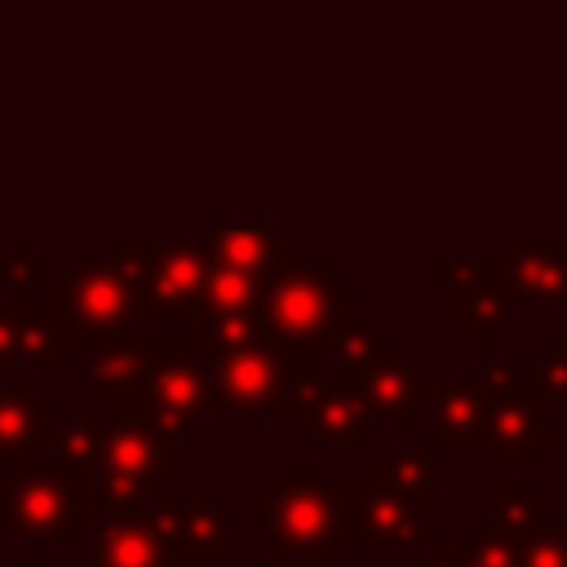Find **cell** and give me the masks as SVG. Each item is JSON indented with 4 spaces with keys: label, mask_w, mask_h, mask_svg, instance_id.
<instances>
[{
    "label": "cell",
    "mask_w": 567,
    "mask_h": 567,
    "mask_svg": "<svg viewBox=\"0 0 567 567\" xmlns=\"http://www.w3.org/2000/svg\"><path fill=\"white\" fill-rule=\"evenodd\" d=\"M354 292L332 270V261H315L301 270H279L261 301V328L275 346H306L337 341L350 328Z\"/></svg>",
    "instance_id": "1"
},
{
    "label": "cell",
    "mask_w": 567,
    "mask_h": 567,
    "mask_svg": "<svg viewBox=\"0 0 567 567\" xmlns=\"http://www.w3.org/2000/svg\"><path fill=\"white\" fill-rule=\"evenodd\" d=\"M133 292V310L146 323L195 319L204 279H208V244H115L106 257Z\"/></svg>",
    "instance_id": "2"
},
{
    "label": "cell",
    "mask_w": 567,
    "mask_h": 567,
    "mask_svg": "<svg viewBox=\"0 0 567 567\" xmlns=\"http://www.w3.org/2000/svg\"><path fill=\"white\" fill-rule=\"evenodd\" d=\"M93 496L111 514H133L168 478V439L151 425L146 408H111V430H102Z\"/></svg>",
    "instance_id": "3"
},
{
    "label": "cell",
    "mask_w": 567,
    "mask_h": 567,
    "mask_svg": "<svg viewBox=\"0 0 567 567\" xmlns=\"http://www.w3.org/2000/svg\"><path fill=\"white\" fill-rule=\"evenodd\" d=\"M306 381H310V350L306 346L252 341V346L213 354V363H208L213 399L226 403L235 416H270Z\"/></svg>",
    "instance_id": "4"
},
{
    "label": "cell",
    "mask_w": 567,
    "mask_h": 567,
    "mask_svg": "<svg viewBox=\"0 0 567 567\" xmlns=\"http://www.w3.org/2000/svg\"><path fill=\"white\" fill-rule=\"evenodd\" d=\"M248 514L275 527V563H328L337 554V492L315 483L310 465H292L288 483H279L270 501H257Z\"/></svg>",
    "instance_id": "5"
},
{
    "label": "cell",
    "mask_w": 567,
    "mask_h": 567,
    "mask_svg": "<svg viewBox=\"0 0 567 567\" xmlns=\"http://www.w3.org/2000/svg\"><path fill=\"white\" fill-rule=\"evenodd\" d=\"M89 470L18 461L9 478V532L44 545H62L71 527L89 523Z\"/></svg>",
    "instance_id": "6"
},
{
    "label": "cell",
    "mask_w": 567,
    "mask_h": 567,
    "mask_svg": "<svg viewBox=\"0 0 567 567\" xmlns=\"http://www.w3.org/2000/svg\"><path fill=\"white\" fill-rule=\"evenodd\" d=\"M58 315L66 319L71 341H93V346H120L128 341V328L137 319L133 310V292L120 279V270L111 261H75L66 266L62 279H53L49 288Z\"/></svg>",
    "instance_id": "7"
},
{
    "label": "cell",
    "mask_w": 567,
    "mask_h": 567,
    "mask_svg": "<svg viewBox=\"0 0 567 567\" xmlns=\"http://www.w3.org/2000/svg\"><path fill=\"white\" fill-rule=\"evenodd\" d=\"M213 385H208V363L195 359L190 341H173L164 363L151 377L146 394V416L164 439H190L195 421L208 412Z\"/></svg>",
    "instance_id": "8"
},
{
    "label": "cell",
    "mask_w": 567,
    "mask_h": 567,
    "mask_svg": "<svg viewBox=\"0 0 567 567\" xmlns=\"http://www.w3.org/2000/svg\"><path fill=\"white\" fill-rule=\"evenodd\" d=\"M337 492V545H403V540H430V527L412 518V505L385 487H350L332 483Z\"/></svg>",
    "instance_id": "9"
},
{
    "label": "cell",
    "mask_w": 567,
    "mask_h": 567,
    "mask_svg": "<svg viewBox=\"0 0 567 567\" xmlns=\"http://www.w3.org/2000/svg\"><path fill=\"white\" fill-rule=\"evenodd\" d=\"M173 350V341H151V346H102V354L93 359V372H89V394L93 403H106V408H146V394H151V377L155 368L164 363V354Z\"/></svg>",
    "instance_id": "10"
},
{
    "label": "cell",
    "mask_w": 567,
    "mask_h": 567,
    "mask_svg": "<svg viewBox=\"0 0 567 567\" xmlns=\"http://www.w3.org/2000/svg\"><path fill=\"white\" fill-rule=\"evenodd\" d=\"M292 421L310 425V434L319 443H359L363 447L377 434L363 394L341 390V385H319V381H306L292 390Z\"/></svg>",
    "instance_id": "11"
},
{
    "label": "cell",
    "mask_w": 567,
    "mask_h": 567,
    "mask_svg": "<svg viewBox=\"0 0 567 567\" xmlns=\"http://www.w3.org/2000/svg\"><path fill=\"white\" fill-rule=\"evenodd\" d=\"M164 549H168V563L182 567V563H208L213 549L221 545L226 536V505L221 501H199V505H155L146 509Z\"/></svg>",
    "instance_id": "12"
},
{
    "label": "cell",
    "mask_w": 567,
    "mask_h": 567,
    "mask_svg": "<svg viewBox=\"0 0 567 567\" xmlns=\"http://www.w3.org/2000/svg\"><path fill=\"white\" fill-rule=\"evenodd\" d=\"M93 567H173L146 509L111 514L93 536Z\"/></svg>",
    "instance_id": "13"
},
{
    "label": "cell",
    "mask_w": 567,
    "mask_h": 567,
    "mask_svg": "<svg viewBox=\"0 0 567 567\" xmlns=\"http://www.w3.org/2000/svg\"><path fill=\"white\" fill-rule=\"evenodd\" d=\"M434 275L456 279V315L474 328L478 341H487L509 310L501 266H434Z\"/></svg>",
    "instance_id": "14"
},
{
    "label": "cell",
    "mask_w": 567,
    "mask_h": 567,
    "mask_svg": "<svg viewBox=\"0 0 567 567\" xmlns=\"http://www.w3.org/2000/svg\"><path fill=\"white\" fill-rule=\"evenodd\" d=\"M13 284V279H9ZM13 319H18V346H22V359L31 363H58L66 359L71 350V332H66V319L58 315L53 297H35L31 288L13 284Z\"/></svg>",
    "instance_id": "15"
},
{
    "label": "cell",
    "mask_w": 567,
    "mask_h": 567,
    "mask_svg": "<svg viewBox=\"0 0 567 567\" xmlns=\"http://www.w3.org/2000/svg\"><path fill=\"white\" fill-rule=\"evenodd\" d=\"M483 425H487V443L501 461H532V452L554 439V430L540 425L527 412V399H518V394H483Z\"/></svg>",
    "instance_id": "16"
},
{
    "label": "cell",
    "mask_w": 567,
    "mask_h": 567,
    "mask_svg": "<svg viewBox=\"0 0 567 567\" xmlns=\"http://www.w3.org/2000/svg\"><path fill=\"white\" fill-rule=\"evenodd\" d=\"M208 257L252 275H279L292 261V244L275 239L270 226H217L208 239Z\"/></svg>",
    "instance_id": "17"
},
{
    "label": "cell",
    "mask_w": 567,
    "mask_h": 567,
    "mask_svg": "<svg viewBox=\"0 0 567 567\" xmlns=\"http://www.w3.org/2000/svg\"><path fill=\"white\" fill-rule=\"evenodd\" d=\"M49 421H53L49 399H35L22 385H0V461L9 465L27 461L31 447L49 439Z\"/></svg>",
    "instance_id": "18"
},
{
    "label": "cell",
    "mask_w": 567,
    "mask_h": 567,
    "mask_svg": "<svg viewBox=\"0 0 567 567\" xmlns=\"http://www.w3.org/2000/svg\"><path fill=\"white\" fill-rule=\"evenodd\" d=\"M505 297H567V244H523L514 261L501 266Z\"/></svg>",
    "instance_id": "19"
},
{
    "label": "cell",
    "mask_w": 567,
    "mask_h": 567,
    "mask_svg": "<svg viewBox=\"0 0 567 567\" xmlns=\"http://www.w3.org/2000/svg\"><path fill=\"white\" fill-rule=\"evenodd\" d=\"M270 279L275 275H252V270H235V266L213 261L195 319H221V315H257L261 319V301H266Z\"/></svg>",
    "instance_id": "20"
},
{
    "label": "cell",
    "mask_w": 567,
    "mask_h": 567,
    "mask_svg": "<svg viewBox=\"0 0 567 567\" xmlns=\"http://www.w3.org/2000/svg\"><path fill=\"white\" fill-rule=\"evenodd\" d=\"M363 403H368V412L372 416H385V421H412V412L421 408V403H430L439 390L430 385V381H421L412 368H403L399 359H390V363H381L368 381H363Z\"/></svg>",
    "instance_id": "21"
},
{
    "label": "cell",
    "mask_w": 567,
    "mask_h": 567,
    "mask_svg": "<svg viewBox=\"0 0 567 567\" xmlns=\"http://www.w3.org/2000/svg\"><path fill=\"white\" fill-rule=\"evenodd\" d=\"M332 346H337V359H332V385L354 390V394L363 390V381H368L381 363L394 359V346L381 341V337H372L368 328H346Z\"/></svg>",
    "instance_id": "22"
},
{
    "label": "cell",
    "mask_w": 567,
    "mask_h": 567,
    "mask_svg": "<svg viewBox=\"0 0 567 567\" xmlns=\"http://www.w3.org/2000/svg\"><path fill=\"white\" fill-rule=\"evenodd\" d=\"M456 439H474V443L487 439L478 385H452L434 394V443H456Z\"/></svg>",
    "instance_id": "23"
},
{
    "label": "cell",
    "mask_w": 567,
    "mask_h": 567,
    "mask_svg": "<svg viewBox=\"0 0 567 567\" xmlns=\"http://www.w3.org/2000/svg\"><path fill=\"white\" fill-rule=\"evenodd\" d=\"M430 456H434V447H430V443H416V447L394 452L385 465H377L372 487H385V492L403 496L408 505L430 501V492H434V461H430Z\"/></svg>",
    "instance_id": "24"
},
{
    "label": "cell",
    "mask_w": 567,
    "mask_h": 567,
    "mask_svg": "<svg viewBox=\"0 0 567 567\" xmlns=\"http://www.w3.org/2000/svg\"><path fill=\"white\" fill-rule=\"evenodd\" d=\"M252 341H266V328H261L257 315L195 319V328H190V346H208L213 354H226V350H239V346H252Z\"/></svg>",
    "instance_id": "25"
},
{
    "label": "cell",
    "mask_w": 567,
    "mask_h": 567,
    "mask_svg": "<svg viewBox=\"0 0 567 567\" xmlns=\"http://www.w3.org/2000/svg\"><path fill=\"white\" fill-rule=\"evenodd\" d=\"M49 443H53V452H58V465H66V470H93L97 447H102V425H93V421H71V425H62L58 434H49Z\"/></svg>",
    "instance_id": "26"
},
{
    "label": "cell",
    "mask_w": 567,
    "mask_h": 567,
    "mask_svg": "<svg viewBox=\"0 0 567 567\" xmlns=\"http://www.w3.org/2000/svg\"><path fill=\"white\" fill-rule=\"evenodd\" d=\"M514 567H567V536L563 527L549 532H518L514 536Z\"/></svg>",
    "instance_id": "27"
},
{
    "label": "cell",
    "mask_w": 567,
    "mask_h": 567,
    "mask_svg": "<svg viewBox=\"0 0 567 567\" xmlns=\"http://www.w3.org/2000/svg\"><path fill=\"white\" fill-rule=\"evenodd\" d=\"M532 505H536V492H532L527 483H518V487L501 483V487H496V514H501V527H505L509 536H518V532L532 527Z\"/></svg>",
    "instance_id": "28"
},
{
    "label": "cell",
    "mask_w": 567,
    "mask_h": 567,
    "mask_svg": "<svg viewBox=\"0 0 567 567\" xmlns=\"http://www.w3.org/2000/svg\"><path fill=\"white\" fill-rule=\"evenodd\" d=\"M532 399H567V341L554 350V359L536 372H527Z\"/></svg>",
    "instance_id": "29"
},
{
    "label": "cell",
    "mask_w": 567,
    "mask_h": 567,
    "mask_svg": "<svg viewBox=\"0 0 567 567\" xmlns=\"http://www.w3.org/2000/svg\"><path fill=\"white\" fill-rule=\"evenodd\" d=\"M18 354H22V346H18V319H13V310H0V363H9Z\"/></svg>",
    "instance_id": "30"
},
{
    "label": "cell",
    "mask_w": 567,
    "mask_h": 567,
    "mask_svg": "<svg viewBox=\"0 0 567 567\" xmlns=\"http://www.w3.org/2000/svg\"><path fill=\"white\" fill-rule=\"evenodd\" d=\"M425 567H470V545H434V558Z\"/></svg>",
    "instance_id": "31"
},
{
    "label": "cell",
    "mask_w": 567,
    "mask_h": 567,
    "mask_svg": "<svg viewBox=\"0 0 567 567\" xmlns=\"http://www.w3.org/2000/svg\"><path fill=\"white\" fill-rule=\"evenodd\" d=\"M9 567H44V563H9Z\"/></svg>",
    "instance_id": "32"
},
{
    "label": "cell",
    "mask_w": 567,
    "mask_h": 567,
    "mask_svg": "<svg viewBox=\"0 0 567 567\" xmlns=\"http://www.w3.org/2000/svg\"><path fill=\"white\" fill-rule=\"evenodd\" d=\"M239 567H261V563H239Z\"/></svg>",
    "instance_id": "33"
},
{
    "label": "cell",
    "mask_w": 567,
    "mask_h": 567,
    "mask_svg": "<svg viewBox=\"0 0 567 567\" xmlns=\"http://www.w3.org/2000/svg\"><path fill=\"white\" fill-rule=\"evenodd\" d=\"M563 536H567V527H563Z\"/></svg>",
    "instance_id": "34"
}]
</instances>
